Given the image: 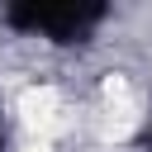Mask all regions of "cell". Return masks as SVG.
Segmentation results:
<instances>
[{
  "instance_id": "6da1fadb",
  "label": "cell",
  "mask_w": 152,
  "mask_h": 152,
  "mask_svg": "<svg viewBox=\"0 0 152 152\" xmlns=\"http://www.w3.org/2000/svg\"><path fill=\"white\" fill-rule=\"evenodd\" d=\"M19 119L43 138V133H52L57 124H62V95L52 90V86H28L24 95H19Z\"/></svg>"
},
{
  "instance_id": "7a4b0ae2",
  "label": "cell",
  "mask_w": 152,
  "mask_h": 152,
  "mask_svg": "<svg viewBox=\"0 0 152 152\" xmlns=\"http://www.w3.org/2000/svg\"><path fill=\"white\" fill-rule=\"evenodd\" d=\"M24 152H52V147H48V138H38V142H28Z\"/></svg>"
}]
</instances>
